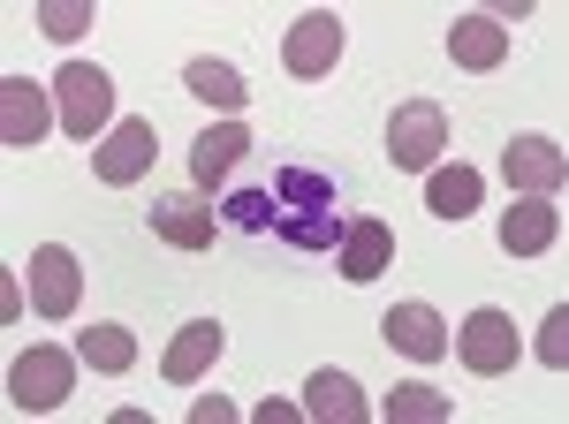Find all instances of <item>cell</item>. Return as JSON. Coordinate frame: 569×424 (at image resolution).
<instances>
[{
    "label": "cell",
    "mask_w": 569,
    "mask_h": 424,
    "mask_svg": "<svg viewBox=\"0 0 569 424\" xmlns=\"http://www.w3.org/2000/svg\"><path fill=\"white\" fill-rule=\"evenodd\" d=\"M77 349H53V341H39V349H16V364H8V402L23 410V417H46V410H61L69 394H77Z\"/></svg>",
    "instance_id": "cell-1"
},
{
    "label": "cell",
    "mask_w": 569,
    "mask_h": 424,
    "mask_svg": "<svg viewBox=\"0 0 569 424\" xmlns=\"http://www.w3.org/2000/svg\"><path fill=\"white\" fill-rule=\"evenodd\" d=\"M53 107H61V129H69L77 144H99V137L114 129V77H107L99 61H61Z\"/></svg>",
    "instance_id": "cell-2"
},
{
    "label": "cell",
    "mask_w": 569,
    "mask_h": 424,
    "mask_svg": "<svg viewBox=\"0 0 569 424\" xmlns=\"http://www.w3.org/2000/svg\"><path fill=\"white\" fill-rule=\"evenodd\" d=\"M440 152H448V114L433 99H402L388 114V168L402 174H433Z\"/></svg>",
    "instance_id": "cell-3"
},
{
    "label": "cell",
    "mask_w": 569,
    "mask_h": 424,
    "mask_svg": "<svg viewBox=\"0 0 569 424\" xmlns=\"http://www.w3.org/2000/svg\"><path fill=\"white\" fill-rule=\"evenodd\" d=\"M456 356H463V372H479V380H501V372H517V356H525V341H517V319L509 311H471L463 319V334L448 341Z\"/></svg>",
    "instance_id": "cell-4"
},
{
    "label": "cell",
    "mask_w": 569,
    "mask_h": 424,
    "mask_svg": "<svg viewBox=\"0 0 569 424\" xmlns=\"http://www.w3.org/2000/svg\"><path fill=\"white\" fill-rule=\"evenodd\" d=\"M281 69H289L297 84L335 77V69H342V16H327V8L297 16V23H289V39H281Z\"/></svg>",
    "instance_id": "cell-5"
},
{
    "label": "cell",
    "mask_w": 569,
    "mask_h": 424,
    "mask_svg": "<svg viewBox=\"0 0 569 424\" xmlns=\"http://www.w3.org/2000/svg\"><path fill=\"white\" fill-rule=\"evenodd\" d=\"M53 122H61L53 84H39V77H8V84H0V144H8V152L46 144V129H53Z\"/></svg>",
    "instance_id": "cell-6"
},
{
    "label": "cell",
    "mask_w": 569,
    "mask_h": 424,
    "mask_svg": "<svg viewBox=\"0 0 569 424\" xmlns=\"http://www.w3.org/2000/svg\"><path fill=\"white\" fill-rule=\"evenodd\" d=\"M23 273H31V311H39V319H69V311L84 303V265H77L69 243H39Z\"/></svg>",
    "instance_id": "cell-7"
},
{
    "label": "cell",
    "mask_w": 569,
    "mask_h": 424,
    "mask_svg": "<svg viewBox=\"0 0 569 424\" xmlns=\"http://www.w3.org/2000/svg\"><path fill=\"white\" fill-rule=\"evenodd\" d=\"M160 160V137H152V122H137V114H122V122L99 137V152H91V174L107 182V190H122V182H137V174Z\"/></svg>",
    "instance_id": "cell-8"
},
{
    "label": "cell",
    "mask_w": 569,
    "mask_h": 424,
    "mask_svg": "<svg viewBox=\"0 0 569 424\" xmlns=\"http://www.w3.org/2000/svg\"><path fill=\"white\" fill-rule=\"evenodd\" d=\"M335 265H342V281H350V289L380 281V273L395 265V228L380 220V212H357L350 228H342V243H335Z\"/></svg>",
    "instance_id": "cell-9"
},
{
    "label": "cell",
    "mask_w": 569,
    "mask_h": 424,
    "mask_svg": "<svg viewBox=\"0 0 569 424\" xmlns=\"http://www.w3.org/2000/svg\"><path fill=\"white\" fill-rule=\"evenodd\" d=\"M152 235L176 243V251H213L220 212L206 205L198 190H168V198H152Z\"/></svg>",
    "instance_id": "cell-10"
},
{
    "label": "cell",
    "mask_w": 569,
    "mask_h": 424,
    "mask_svg": "<svg viewBox=\"0 0 569 424\" xmlns=\"http://www.w3.org/2000/svg\"><path fill=\"white\" fill-rule=\"evenodd\" d=\"M501 174H509L517 198H555V190L569 182V160H562L555 137H517V144L501 152Z\"/></svg>",
    "instance_id": "cell-11"
},
{
    "label": "cell",
    "mask_w": 569,
    "mask_h": 424,
    "mask_svg": "<svg viewBox=\"0 0 569 424\" xmlns=\"http://www.w3.org/2000/svg\"><path fill=\"white\" fill-rule=\"evenodd\" d=\"M220 349H228V326H220V319H190V326L168 341V356H160V380L168 386H198L220 364Z\"/></svg>",
    "instance_id": "cell-12"
},
{
    "label": "cell",
    "mask_w": 569,
    "mask_h": 424,
    "mask_svg": "<svg viewBox=\"0 0 569 424\" xmlns=\"http://www.w3.org/2000/svg\"><path fill=\"white\" fill-rule=\"evenodd\" d=\"M380 341H388L395 356H410V364H433V356H448V326H440L433 303H395L388 319H380Z\"/></svg>",
    "instance_id": "cell-13"
},
{
    "label": "cell",
    "mask_w": 569,
    "mask_h": 424,
    "mask_svg": "<svg viewBox=\"0 0 569 424\" xmlns=\"http://www.w3.org/2000/svg\"><path fill=\"white\" fill-rule=\"evenodd\" d=\"M251 152V129L243 122H213L198 144H190V190L198 198H213V190H228V168Z\"/></svg>",
    "instance_id": "cell-14"
},
{
    "label": "cell",
    "mask_w": 569,
    "mask_h": 424,
    "mask_svg": "<svg viewBox=\"0 0 569 424\" xmlns=\"http://www.w3.org/2000/svg\"><path fill=\"white\" fill-rule=\"evenodd\" d=\"M555 235H562V212H555V198H517V205L501 212V251H509V258L555 251Z\"/></svg>",
    "instance_id": "cell-15"
},
{
    "label": "cell",
    "mask_w": 569,
    "mask_h": 424,
    "mask_svg": "<svg viewBox=\"0 0 569 424\" xmlns=\"http://www.w3.org/2000/svg\"><path fill=\"white\" fill-rule=\"evenodd\" d=\"M448 61H456V69H501V61H509V31L471 8V16L448 23Z\"/></svg>",
    "instance_id": "cell-16"
},
{
    "label": "cell",
    "mask_w": 569,
    "mask_h": 424,
    "mask_svg": "<svg viewBox=\"0 0 569 424\" xmlns=\"http://www.w3.org/2000/svg\"><path fill=\"white\" fill-rule=\"evenodd\" d=\"M305 417L311 424H365V386L350 380V372H311L305 380Z\"/></svg>",
    "instance_id": "cell-17"
},
{
    "label": "cell",
    "mask_w": 569,
    "mask_h": 424,
    "mask_svg": "<svg viewBox=\"0 0 569 424\" xmlns=\"http://www.w3.org/2000/svg\"><path fill=\"white\" fill-rule=\"evenodd\" d=\"M479 198H486V182H479V168H463V160H440V168L426 174V212H433V220H471Z\"/></svg>",
    "instance_id": "cell-18"
},
{
    "label": "cell",
    "mask_w": 569,
    "mask_h": 424,
    "mask_svg": "<svg viewBox=\"0 0 569 424\" xmlns=\"http://www.w3.org/2000/svg\"><path fill=\"white\" fill-rule=\"evenodd\" d=\"M182 91H190V99H206V107H220L228 122H236V114H243V99H251L243 77H236L220 53H190V61H182Z\"/></svg>",
    "instance_id": "cell-19"
},
{
    "label": "cell",
    "mask_w": 569,
    "mask_h": 424,
    "mask_svg": "<svg viewBox=\"0 0 569 424\" xmlns=\"http://www.w3.org/2000/svg\"><path fill=\"white\" fill-rule=\"evenodd\" d=\"M342 228H350V212H273V235L289 251H335Z\"/></svg>",
    "instance_id": "cell-20"
},
{
    "label": "cell",
    "mask_w": 569,
    "mask_h": 424,
    "mask_svg": "<svg viewBox=\"0 0 569 424\" xmlns=\"http://www.w3.org/2000/svg\"><path fill=\"white\" fill-rule=\"evenodd\" d=\"M77 356H84L91 372H107V380H114V372H130V364H137V341H130V326L99 319V326H84V334H77Z\"/></svg>",
    "instance_id": "cell-21"
},
{
    "label": "cell",
    "mask_w": 569,
    "mask_h": 424,
    "mask_svg": "<svg viewBox=\"0 0 569 424\" xmlns=\"http://www.w3.org/2000/svg\"><path fill=\"white\" fill-rule=\"evenodd\" d=\"M273 205H289V212H342V205H335V182L311 174V168H281V174H273Z\"/></svg>",
    "instance_id": "cell-22"
},
{
    "label": "cell",
    "mask_w": 569,
    "mask_h": 424,
    "mask_svg": "<svg viewBox=\"0 0 569 424\" xmlns=\"http://www.w3.org/2000/svg\"><path fill=\"white\" fill-rule=\"evenodd\" d=\"M388 417L395 424H448V417H456V402L433 394V386H395V394H388Z\"/></svg>",
    "instance_id": "cell-23"
},
{
    "label": "cell",
    "mask_w": 569,
    "mask_h": 424,
    "mask_svg": "<svg viewBox=\"0 0 569 424\" xmlns=\"http://www.w3.org/2000/svg\"><path fill=\"white\" fill-rule=\"evenodd\" d=\"M91 23H99V8H91V0H39V31L46 39H84Z\"/></svg>",
    "instance_id": "cell-24"
},
{
    "label": "cell",
    "mask_w": 569,
    "mask_h": 424,
    "mask_svg": "<svg viewBox=\"0 0 569 424\" xmlns=\"http://www.w3.org/2000/svg\"><path fill=\"white\" fill-rule=\"evenodd\" d=\"M228 220H236L243 235H273V190H236V198H228Z\"/></svg>",
    "instance_id": "cell-25"
},
{
    "label": "cell",
    "mask_w": 569,
    "mask_h": 424,
    "mask_svg": "<svg viewBox=\"0 0 569 424\" xmlns=\"http://www.w3.org/2000/svg\"><path fill=\"white\" fill-rule=\"evenodd\" d=\"M539 364H547V372H562V364H569V311H562V303L539 319Z\"/></svg>",
    "instance_id": "cell-26"
},
{
    "label": "cell",
    "mask_w": 569,
    "mask_h": 424,
    "mask_svg": "<svg viewBox=\"0 0 569 424\" xmlns=\"http://www.w3.org/2000/svg\"><path fill=\"white\" fill-rule=\"evenodd\" d=\"M23 311H31V281H16V273H0V319L16 326Z\"/></svg>",
    "instance_id": "cell-27"
},
{
    "label": "cell",
    "mask_w": 569,
    "mask_h": 424,
    "mask_svg": "<svg viewBox=\"0 0 569 424\" xmlns=\"http://www.w3.org/2000/svg\"><path fill=\"white\" fill-rule=\"evenodd\" d=\"M190 424H236V402L228 394H198L190 402Z\"/></svg>",
    "instance_id": "cell-28"
},
{
    "label": "cell",
    "mask_w": 569,
    "mask_h": 424,
    "mask_svg": "<svg viewBox=\"0 0 569 424\" xmlns=\"http://www.w3.org/2000/svg\"><path fill=\"white\" fill-rule=\"evenodd\" d=\"M251 417H259V424H297V417H305V402H259Z\"/></svg>",
    "instance_id": "cell-29"
}]
</instances>
